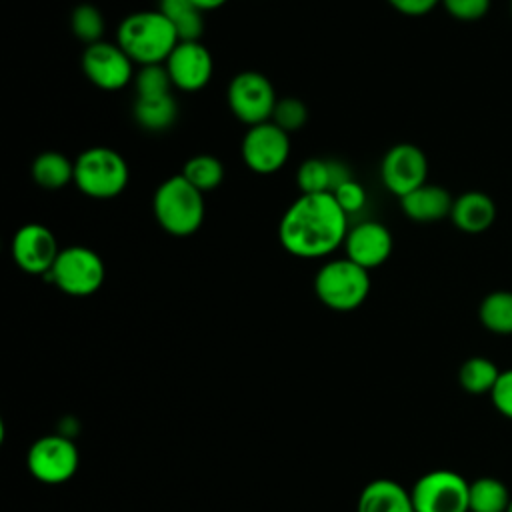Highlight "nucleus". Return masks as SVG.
I'll use <instances>...</instances> for the list:
<instances>
[{"mask_svg":"<svg viewBox=\"0 0 512 512\" xmlns=\"http://www.w3.org/2000/svg\"><path fill=\"white\" fill-rule=\"evenodd\" d=\"M392 234L376 220H364L352 226L344 240L346 258L366 268L368 272L382 266L392 254Z\"/></svg>","mask_w":512,"mask_h":512,"instance_id":"15","label":"nucleus"},{"mask_svg":"<svg viewBox=\"0 0 512 512\" xmlns=\"http://www.w3.org/2000/svg\"><path fill=\"white\" fill-rule=\"evenodd\" d=\"M492 404L496 406V410L512 420V368L500 372L492 392H490Z\"/></svg>","mask_w":512,"mask_h":512,"instance_id":"32","label":"nucleus"},{"mask_svg":"<svg viewBox=\"0 0 512 512\" xmlns=\"http://www.w3.org/2000/svg\"><path fill=\"white\" fill-rule=\"evenodd\" d=\"M158 10L172 22L180 42H196L204 34V12L192 0H160Z\"/></svg>","mask_w":512,"mask_h":512,"instance_id":"22","label":"nucleus"},{"mask_svg":"<svg viewBox=\"0 0 512 512\" xmlns=\"http://www.w3.org/2000/svg\"><path fill=\"white\" fill-rule=\"evenodd\" d=\"M452 204L454 198L446 188L428 182L400 198V208L406 218L422 224L444 220L446 216H450Z\"/></svg>","mask_w":512,"mask_h":512,"instance_id":"17","label":"nucleus"},{"mask_svg":"<svg viewBox=\"0 0 512 512\" xmlns=\"http://www.w3.org/2000/svg\"><path fill=\"white\" fill-rule=\"evenodd\" d=\"M128 180L126 158L110 146H90L74 160V186L88 198H116L126 190Z\"/></svg>","mask_w":512,"mask_h":512,"instance_id":"4","label":"nucleus"},{"mask_svg":"<svg viewBox=\"0 0 512 512\" xmlns=\"http://www.w3.org/2000/svg\"><path fill=\"white\" fill-rule=\"evenodd\" d=\"M180 174L200 192H212L224 180V164L212 154H196L186 160Z\"/></svg>","mask_w":512,"mask_h":512,"instance_id":"25","label":"nucleus"},{"mask_svg":"<svg viewBox=\"0 0 512 512\" xmlns=\"http://www.w3.org/2000/svg\"><path fill=\"white\" fill-rule=\"evenodd\" d=\"M178 42L172 22L160 10L132 12L116 28V44L138 66L164 64Z\"/></svg>","mask_w":512,"mask_h":512,"instance_id":"2","label":"nucleus"},{"mask_svg":"<svg viewBox=\"0 0 512 512\" xmlns=\"http://www.w3.org/2000/svg\"><path fill=\"white\" fill-rule=\"evenodd\" d=\"M348 180H352L348 164L332 158H308L296 170V184L300 194H332Z\"/></svg>","mask_w":512,"mask_h":512,"instance_id":"16","label":"nucleus"},{"mask_svg":"<svg viewBox=\"0 0 512 512\" xmlns=\"http://www.w3.org/2000/svg\"><path fill=\"white\" fill-rule=\"evenodd\" d=\"M348 230V214L334 194H300L280 218L278 240L288 254L316 260L344 246Z\"/></svg>","mask_w":512,"mask_h":512,"instance_id":"1","label":"nucleus"},{"mask_svg":"<svg viewBox=\"0 0 512 512\" xmlns=\"http://www.w3.org/2000/svg\"><path fill=\"white\" fill-rule=\"evenodd\" d=\"M332 194H334L336 202L340 204V208H342L348 216L360 212V210L366 206V200H368L364 186H362L360 182H356L354 178L348 180V182H344V184H342L340 188H336Z\"/></svg>","mask_w":512,"mask_h":512,"instance_id":"30","label":"nucleus"},{"mask_svg":"<svg viewBox=\"0 0 512 512\" xmlns=\"http://www.w3.org/2000/svg\"><path fill=\"white\" fill-rule=\"evenodd\" d=\"M314 292L330 310H356L370 294V272L346 256L328 260L314 276Z\"/></svg>","mask_w":512,"mask_h":512,"instance_id":"5","label":"nucleus"},{"mask_svg":"<svg viewBox=\"0 0 512 512\" xmlns=\"http://www.w3.org/2000/svg\"><path fill=\"white\" fill-rule=\"evenodd\" d=\"M510 492L498 478L482 476L470 482L468 512H506Z\"/></svg>","mask_w":512,"mask_h":512,"instance_id":"23","label":"nucleus"},{"mask_svg":"<svg viewBox=\"0 0 512 512\" xmlns=\"http://www.w3.org/2000/svg\"><path fill=\"white\" fill-rule=\"evenodd\" d=\"M134 88L136 96H160L170 94L174 84L164 64H148L140 66L134 74Z\"/></svg>","mask_w":512,"mask_h":512,"instance_id":"28","label":"nucleus"},{"mask_svg":"<svg viewBox=\"0 0 512 512\" xmlns=\"http://www.w3.org/2000/svg\"><path fill=\"white\" fill-rule=\"evenodd\" d=\"M106 276L100 254L88 246L72 244L60 250L52 270L44 276L68 296L94 294Z\"/></svg>","mask_w":512,"mask_h":512,"instance_id":"6","label":"nucleus"},{"mask_svg":"<svg viewBox=\"0 0 512 512\" xmlns=\"http://www.w3.org/2000/svg\"><path fill=\"white\" fill-rule=\"evenodd\" d=\"M174 88L182 92H198L208 86L214 74L210 50L200 42H178L164 62Z\"/></svg>","mask_w":512,"mask_h":512,"instance_id":"14","label":"nucleus"},{"mask_svg":"<svg viewBox=\"0 0 512 512\" xmlns=\"http://www.w3.org/2000/svg\"><path fill=\"white\" fill-rule=\"evenodd\" d=\"M240 156L254 174L268 176L278 172L290 156V134L272 120L250 126L240 142Z\"/></svg>","mask_w":512,"mask_h":512,"instance_id":"8","label":"nucleus"},{"mask_svg":"<svg viewBox=\"0 0 512 512\" xmlns=\"http://www.w3.org/2000/svg\"><path fill=\"white\" fill-rule=\"evenodd\" d=\"M480 322L486 330L494 334H512V292L496 290L484 296L478 310Z\"/></svg>","mask_w":512,"mask_h":512,"instance_id":"24","label":"nucleus"},{"mask_svg":"<svg viewBox=\"0 0 512 512\" xmlns=\"http://www.w3.org/2000/svg\"><path fill=\"white\" fill-rule=\"evenodd\" d=\"M470 482L452 470H432L410 490L416 512H468Z\"/></svg>","mask_w":512,"mask_h":512,"instance_id":"9","label":"nucleus"},{"mask_svg":"<svg viewBox=\"0 0 512 512\" xmlns=\"http://www.w3.org/2000/svg\"><path fill=\"white\" fill-rule=\"evenodd\" d=\"M70 30L86 46L100 42L106 30V22L100 8L88 2L78 4L70 14Z\"/></svg>","mask_w":512,"mask_h":512,"instance_id":"27","label":"nucleus"},{"mask_svg":"<svg viewBox=\"0 0 512 512\" xmlns=\"http://www.w3.org/2000/svg\"><path fill=\"white\" fill-rule=\"evenodd\" d=\"M270 120L290 134L300 130L308 122V108L300 98H294V96L278 98Z\"/></svg>","mask_w":512,"mask_h":512,"instance_id":"29","label":"nucleus"},{"mask_svg":"<svg viewBox=\"0 0 512 512\" xmlns=\"http://www.w3.org/2000/svg\"><path fill=\"white\" fill-rule=\"evenodd\" d=\"M444 10L462 22H474L486 16L490 10V0H442Z\"/></svg>","mask_w":512,"mask_h":512,"instance_id":"31","label":"nucleus"},{"mask_svg":"<svg viewBox=\"0 0 512 512\" xmlns=\"http://www.w3.org/2000/svg\"><path fill=\"white\" fill-rule=\"evenodd\" d=\"M28 470L44 484H62L70 480L78 468V450L64 436H42L26 456Z\"/></svg>","mask_w":512,"mask_h":512,"instance_id":"13","label":"nucleus"},{"mask_svg":"<svg viewBox=\"0 0 512 512\" xmlns=\"http://www.w3.org/2000/svg\"><path fill=\"white\" fill-rule=\"evenodd\" d=\"M386 2L404 16H424L432 12L442 0H386Z\"/></svg>","mask_w":512,"mask_h":512,"instance_id":"33","label":"nucleus"},{"mask_svg":"<svg viewBox=\"0 0 512 512\" xmlns=\"http://www.w3.org/2000/svg\"><path fill=\"white\" fill-rule=\"evenodd\" d=\"M202 12H210V10H216L220 6H224L228 0H192Z\"/></svg>","mask_w":512,"mask_h":512,"instance_id":"34","label":"nucleus"},{"mask_svg":"<svg viewBox=\"0 0 512 512\" xmlns=\"http://www.w3.org/2000/svg\"><path fill=\"white\" fill-rule=\"evenodd\" d=\"M226 102L234 118L250 128L272 118L278 96L266 74L256 70H242L228 82Z\"/></svg>","mask_w":512,"mask_h":512,"instance_id":"7","label":"nucleus"},{"mask_svg":"<svg viewBox=\"0 0 512 512\" xmlns=\"http://www.w3.org/2000/svg\"><path fill=\"white\" fill-rule=\"evenodd\" d=\"M510 12H512V0H510Z\"/></svg>","mask_w":512,"mask_h":512,"instance_id":"36","label":"nucleus"},{"mask_svg":"<svg viewBox=\"0 0 512 512\" xmlns=\"http://www.w3.org/2000/svg\"><path fill=\"white\" fill-rule=\"evenodd\" d=\"M450 220L458 230L466 234L486 232L496 220L494 200L478 190L464 192L458 198H454Z\"/></svg>","mask_w":512,"mask_h":512,"instance_id":"18","label":"nucleus"},{"mask_svg":"<svg viewBox=\"0 0 512 512\" xmlns=\"http://www.w3.org/2000/svg\"><path fill=\"white\" fill-rule=\"evenodd\" d=\"M498 376H500L498 366L484 356L468 358L458 372L460 386L470 394H486V392L490 394Z\"/></svg>","mask_w":512,"mask_h":512,"instance_id":"26","label":"nucleus"},{"mask_svg":"<svg viewBox=\"0 0 512 512\" xmlns=\"http://www.w3.org/2000/svg\"><path fill=\"white\" fill-rule=\"evenodd\" d=\"M80 66L84 76L100 90L116 92L126 88L134 80V62L116 44L100 40L84 48Z\"/></svg>","mask_w":512,"mask_h":512,"instance_id":"10","label":"nucleus"},{"mask_svg":"<svg viewBox=\"0 0 512 512\" xmlns=\"http://www.w3.org/2000/svg\"><path fill=\"white\" fill-rule=\"evenodd\" d=\"M428 158L416 144L400 142L386 150L380 162V180L388 192L402 198L426 184Z\"/></svg>","mask_w":512,"mask_h":512,"instance_id":"11","label":"nucleus"},{"mask_svg":"<svg viewBox=\"0 0 512 512\" xmlns=\"http://www.w3.org/2000/svg\"><path fill=\"white\" fill-rule=\"evenodd\" d=\"M30 174L40 188L60 190L74 182V162L58 150H44L32 160Z\"/></svg>","mask_w":512,"mask_h":512,"instance_id":"21","label":"nucleus"},{"mask_svg":"<svg viewBox=\"0 0 512 512\" xmlns=\"http://www.w3.org/2000/svg\"><path fill=\"white\" fill-rule=\"evenodd\" d=\"M10 252L20 270L32 276H46L52 270L60 248L54 232L48 226L28 222L14 232Z\"/></svg>","mask_w":512,"mask_h":512,"instance_id":"12","label":"nucleus"},{"mask_svg":"<svg viewBox=\"0 0 512 512\" xmlns=\"http://www.w3.org/2000/svg\"><path fill=\"white\" fill-rule=\"evenodd\" d=\"M136 124L148 132H164L178 120V102L170 94L136 96L132 106Z\"/></svg>","mask_w":512,"mask_h":512,"instance_id":"20","label":"nucleus"},{"mask_svg":"<svg viewBox=\"0 0 512 512\" xmlns=\"http://www.w3.org/2000/svg\"><path fill=\"white\" fill-rule=\"evenodd\" d=\"M506 512H512V498H510V502H508V508H506Z\"/></svg>","mask_w":512,"mask_h":512,"instance_id":"35","label":"nucleus"},{"mask_svg":"<svg viewBox=\"0 0 512 512\" xmlns=\"http://www.w3.org/2000/svg\"><path fill=\"white\" fill-rule=\"evenodd\" d=\"M152 214L166 234L176 238L192 236L200 230L206 216L204 192L182 174H174L154 190Z\"/></svg>","mask_w":512,"mask_h":512,"instance_id":"3","label":"nucleus"},{"mask_svg":"<svg viewBox=\"0 0 512 512\" xmlns=\"http://www.w3.org/2000/svg\"><path fill=\"white\" fill-rule=\"evenodd\" d=\"M356 512H416L412 494L388 478L372 480L358 498Z\"/></svg>","mask_w":512,"mask_h":512,"instance_id":"19","label":"nucleus"}]
</instances>
